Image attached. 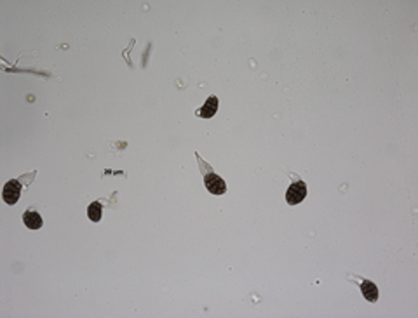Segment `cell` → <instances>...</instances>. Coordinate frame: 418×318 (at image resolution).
<instances>
[{
  "label": "cell",
  "mask_w": 418,
  "mask_h": 318,
  "mask_svg": "<svg viewBox=\"0 0 418 318\" xmlns=\"http://www.w3.org/2000/svg\"><path fill=\"white\" fill-rule=\"evenodd\" d=\"M23 221L28 228H30V230H39V228H42V216H40L39 212H35V210L24 212Z\"/></svg>",
  "instance_id": "obj_5"
},
{
  "label": "cell",
  "mask_w": 418,
  "mask_h": 318,
  "mask_svg": "<svg viewBox=\"0 0 418 318\" xmlns=\"http://www.w3.org/2000/svg\"><path fill=\"white\" fill-rule=\"evenodd\" d=\"M218 97H215V96H211V97H207L206 99V103L202 104V108L197 112V115L200 118H211V117H215L216 115V112H218Z\"/></svg>",
  "instance_id": "obj_4"
},
{
  "label": "cell",
  "mask_w": 418,
  "mask_h": 318,
  "mask_svg": "<svg viewBox=\"0 0 418 318\" xmlns=\"http://www.w3.org/2000/svg\"><path fill=\"white\" fill-rule=\"evenodd\" d=\"M361 291H363L364 297H366L370 303H375V301L378 299V289H376V285L370 282V280H363V282H361Z\"/></svg>",
  "instance_id": "obj_6"
},
{
  "label": "cell",
  "mask_w": 418,
  "mask_h": 318,
  "mask_svg": "<svg viewBox=\"0 0 418 318\" xmlns=\"http://www.w3.org/2000/svg\"><path fill=\"white\" fill-rule=\"evenodd\" d=\"M87 216H89V219L94 223H98L101 219V205L98 202H93L91 205L87 207Z\"/></svg>",
  "instance_id": "obj_7"
},
{
  "label": "cell",
  "mask_w": 418,
  "mask_h": 318,
  "mask_svg": "<svg viewBox=\"0 0 418 318\" xmlns=\"http://www.w3.org/2000/svg\"><path fill=\"white\" fill-rule=\"evenodd\" d=\"M307 197V185L303 181H296L289 186L288 191H286V202L289 205H298L300 202L305 200Z\"/></svg>",
  "instance_id": "obj_1"
},
{
  "label": "cell",
  "mask_w": 418,
  "mask_h": 318,
  "mask_svg": "<svg viewBox=\"0 0 418 318\" xmlns=\"http://www.w3.org/2000/svg\"><path fill=\"white\" fill-rule=\"evenodd\" d=\"M19 195H21V183L16 181V179H12V181H9L4 186L2 197L7 205H14V203L19 200Z\"/></svg>",
  "instance_id": "obj_2"
},
{
  "label": "cell",
  "mask_w": 418,
  "mask_h": 318,
  "mask_svg": "<svg viewBox=\"0 0 418 318\" xmlns=\"http://www.w3.org/2000/svg\"><path fill=\"white\" fill-rule=\"evenodd\" d=\"M204 183H206L207 191L213 195H223L225 191H227V185H225V181L218 176V174L207 172L206 176H204Z\"/></svg>",
  "instance_id": "obj_3"
}]
</instances>
